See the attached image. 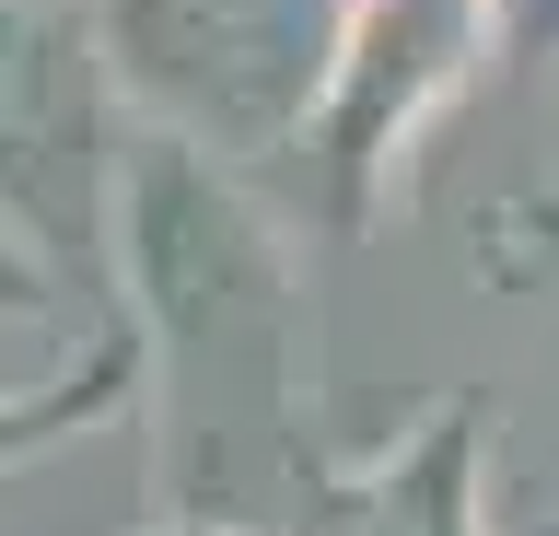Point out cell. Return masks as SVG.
Wrapping results in <instances>:
<instances>
[{"label":"cell","instance_id":"obj_1","mask_svg":"<svg viewBox=\"0 0 559 536\" xmlns=\"http://www.w3.org/2000/svg\"><path fill=\"white\" fill-rule=\"evenodd\" d=\"M117 234H129L140 303L164 326L175 466L199 490H245V466H269V431L292 408V269L269 222L210 176V152L140 141L117 152Z\"/></svg>","mask_w":559,"mask_h":536},{"label":"cell","instance_id":"obj_2","mask_svg":"<svg viewBox=\"0 0 559 536\" xmlns=\"http://www.w3.org/2000/svg\"><path fill=\"white\" fill-rule=\"evenodd\" d=\"M105 82L187 152H280L338 82V0H105Z\"/></svg>","mask_w":559,"mask_h":536},{"label":"cell","instance_id":"obj_3","mask_svg":"<svg viewBox=\"0 0 559 536\" xmlns=\"http://www.w3.org/2000/svg\"><path fill=\"white\" fill-rule=\"evenodd\" d=\"M117 82L94 24L59 0H0V222L59 269H94L117 234Z\"/></svg>","mask_w":559,"mask_h":536},{"label":"cell","instance_id":"obj_4","mask_svg":"<svg viewBox=\"0 0 559 536\" xmlns=\"http://www.w3.org/2000/svg\"><path fill=\"white\" fill-rule=\"evenodd\" d=\"M326 536H478L466 525V420H443L408 466H384L373 490L326 501Z\"/></svg>","mask_w":559,"mask_h":536},{"label":"cell","instance_id":"obj_5","mask_svg":"<svg viewBox=\"0 0 559 536\" xmlns=\"http://www.w3.org/2000/svg\"><path fill=\"white\" fill-rule=\"evenodd\" d=\"M12 291H24V269H12V257H0V303H12Z\"/></svg>","mask_w":559,"mask_h":536},{"label":"cell","instance_id":"obj_6","mask_svg":"<svg viewBox=\"0 0 559 536\" xmlns=\"http://www.w3.org/2000/svg\"><path fill=\"white\" fill-rule=\"evenodd\" d=\"M513 536H548V525H513Z\"/></svg>","mask_w":559,"mask_h":536},{"label":"cell","instance_id":"obj_7","mask_svg":"<svg viewBox=\"0 0 559 536\" xmlns=\"http://www.w3.org/2000/svg\"><path fill=\"white\" fill-rule=\"evenodd\" d=\"M187 536H222V525H187Z\"/></svg>","mask_w":559,"mask_h":536}]
</instances>
